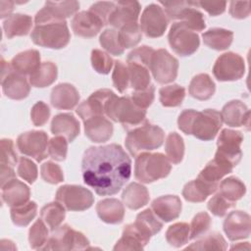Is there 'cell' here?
<instances>
[{
  "label": "cell",
  "instance_id": "1",
  "mask_svg": "<svg viewBox=\"0 0 251 251\" xmlns=\"http://www.w3.org/2000/svg\"><path fill=\"white\" fill-rule=\"evenodd\" d=\"M82 177L100 196L118 193L131 174V161L121 145L91 146L83 154Z\"/></svg>",
  "mask_w": 251,
  "mask_h": 251
},
{
  "label": "cell",
  "instance_id": "2",
  "mask_svg": "<svg viewBox=\"0 0 251 251\" xmlns=\"http://www.w3.org/2000/svg\"><path fill=\"white\" fill-rule=\"evenodd\" d=\"M105 115L116 123H120L126 130H131L146 123V111L137 107L130 97L114 95L108 102Z\"/></svg>",
  "mask_w": 251,
  "mask_h": 251
},
{
  "label": "cell",
  "instance_id": "3",
  "mask_svg": "<svg viewBox=\"0 0 251 251\" xmlns=\"http://www.w3.org/2000/svg\"><path fill=\"white\" fill-rule=\"evenodd\" d=\"M172 170L167 156L162 153L142 152L137 155L134 166V176L143 183H151L169 176Z\"/></svg>",
  "mask_w": 251,
  "mask_h": 251
},
{
  "label": "cell",
  "instance_id": "4",
  "mask_svg": "<svg viewBox=\"0 0 251 251\" xmlns=\"http://www.w3.org/2000/svg\"><path fill=\"white\" fill-rule=\"evenodd\" d=\"M163 129L148 122L129 130L126 138V147L131 156L135 157L144 151L159 148L164 141Z\"/></svg>",
  "mask_w": 251,
  "mask_h": 251
},
{
  "label": "cell",
  "instance_id": "5",
  "mask_svg": "<svg viewBox=\"0 0 251 251\" xmlns=\"http://www.w3.org/2000/svg\"><path fill=\"white\" fill-rule=\"evenodd\" d=\"M165 8L168 20L179 21L193 31H201L206 27L203 14L196 9L197 1H160Z\"/></svg>",
  "mask_w": 251,
  "mask_h": 251
},
{
  "label": "cell",
  "instance_id": "6",
  "mask_svg": "<svg viewBox=\"0 0 251 251\" xmlns=\"http://www.w3.org/2000/svg\"><path fill=\"white\" fill-rule=\"evenodd\" d=\"M32 42L41 47L61 49L68 45L71 34L66 21L35 25L31 31Z\"/></svg>",
  "mask_w": 251,
  "mask_h": 251
},
{
  "label": "cell",
  "instance_id": "7",
  "mask_svg": "<svg viewBox=\"0 0 251 251\" xmlns=\"http://www.w3.org/2000/svg\"><path fill=\"white\" fill-rule=\"evenodd\" d=\"M88 245L89 241L83 233L63 225L52 231L42 250H82Z\"/></svg>",
  "mask_w": 251,
  "mask_h": 251
},
{
  "label": "cell",
  "instance_id": "8",
  "mask_svg": "<svg viewBox=\"0 0 251 251\" xmlns=\"http://www.w3.org/2000/svg\"><path fill=\"white\" fill-rule=\"evenodd\" d=\"M168 40L171 48L179 56H190L199 47V35L180 22H175L169 31Z\"/></svg>",
  "mask_w": 251,
  "mask_h": 251
},
{
  "label": "cell",
  "instance_id": "9",
  "mask_svg": "<svg viewBox=\"0 0 251 251\" xmlns=\"http://www.w3.org/2000/svg\"><path fill=\"white\" fill-rule=\"evenodd\" d=\"M221 113L214 109L195 111L190 125L189 134L204 141L212 140L216 137L222 126Z\"/></svg>",
  "mask_w": 251,
  "mask_h": 251
},
{
  "label": "cell",
  "instance_id": "10",
  "mask_svg": "<svg viewBox=\"0 0 251 251\" xmlns=\"http://www.w3.org/2000/svg\"><path fill=\"white\" fill-rule=\"evenodd\" d=\"M55 198L69 211L87 210L94 202V196L89 189L75 184H65L59 187Z\"/></svg>",
  "mask_w": 251,
  "mask_h": 251
},
{
  "label": "cell",
  "instance_id": "11",
  "mask_svg": "<svg viewBox=\"0 0 251 251\" xmlns=\"http://www.w3.org/2000/svg\"><path fill=\"white\" fill-rule=\"evenodd\" d=\"M149 70L158 83H170L177 76L178 61L166 49H158L151 57Z\"/></svg>",
  "mask_w": 251,
  "mask_h": 251
},
{
  "label": "cell",
  "instance_id": "12",
  "mask_svg": "<svg viewBox=\"0 0 251 251\" xmlns=\"http://www.w3.org/2000/svg\"><path fill=\"white\" fill-rule=\"evenodd\" d=\"M243 141V134L238 130L224 128L217 141V152L215 157L221 158L235 167L242 157L240 145Z\"/></svg>",
  "mask_w": 251,
  "mask_h": 251
},
{
  "label": "cell",
  "instance_id": "13",
  "mask_svg": "<svg viewBox=\"0 0 251 251\" xmlns=\"http://www.w3.org/2000/svg\"><path fill=\"white\" fill-rule=\"evenodd\" d=\"M245 73L243 58L233 52L222 54L214 64L213 74L219 81H234L240 79Z\"/></svg>",
  "mask_w": 251,
  "mask_h": 251
},
{
  "label": "cell",
  "instance_id": "14",
  "mask_svg": "<svg viewBox=\"0 0 251 251\" xmlns=\"http://www.w3.org/2000/svg\"><path fill=\"white\" fill-rule=\"evenodd\" d=\"M48 135L45 131L30 130L19 135L17 147L22 154L29 156L37 162H41L48 155Z\"/></svg>",
  "mask_w": 251,
  "mask_h": 251
},
{
  "label": "cell",
  "instance_id": "15",
  "mask_svg": "<svg viewBox=\"0 0 251 251\" xmlns=\"http://www.w3.org/2000/svg\"><path fill=\"white\" fill-rule=\"evenodd\" d=\"M169 20L164 9L157 4L146 6L140 18V29L150 38L162 36L167 27Z\"/></svg>",
  "mask_w": 251,
  "mask_h": 251
},
{
  "label": "cell",
  "instance_id": "16",
  "mask_svg": "<svg viewBox=\"0 0 251 251\" xmlns=\"http://www.w3.org/2000/svg\"><path fill=\"white\" fill-rule=\"evenodd\" d=\"M78 9L79 2L77 1H47L44 7L36 13L34 23L35 25H40L50 22L66 21L67 18L75 14Z\"/></svg>",
  "mask_w": 251,
  "mask_h": 251
},
{
  "label": "cell",
  "instance_id": "17",
  "mask_svg": "<svg viewBox=\"0 0 251 251\" xmlns=\"http://www.w3.org/2000/svg\"><path fill=\"white\" fill-rule=\"evenodd\" d=\"M223 228L230 241L247 238L251 232V218L243 211L230 212L224 221Z\"/></svg>",
  "mask_w": 251,
  "mask_h": 251
},
{
  "label": "cell",
  "instance_id": "18",
  "mask_svg": "<svg viewBox=\"0 0 251 251\" xmlns=\"http://www.w3.org/2000/svg\"><path fill=\"white\" fill-rule=\"evenodd\" d=\"M116 95L110 89H99L93 92L87 100L83 101L76 109V114L83 120H87L95 116H103L106 106L111 98Z\"/></svg>",
  "mask_w": 251,
  "mask_h": 251
},
{
  "label": "cell",
  "instance_id": "19",
  "mask_svg": "<svg viewBox=\"0 0 251 251\" xmlns=\"http://www.w3.org/2000/svg\"><path fill=\"white\" fill-rule=\"evenodd\" d=\"M140 9V4L137 1H118L109 18L108 25L121 28L126 25L136 23Z\"/></svg>",
  "mask_w": 251,
  "mask_h": 251
},
{
  "label": "cell",
  "instance_id": "20",
  "mask_svg": "<svg viewBox=\"0 0 251 251\" xmlns=\"http://www.w3.org/2000/svg\"><path fill=\"white\" fill-rule=\"evenodd\" d=\"M222 122L229 126H247L250 124V111L240 100L227 102L221 112Z\"/></svg>",
  "mask_w": 251,
  "mask_h": 251
},
{
  "label": "cell",
  "instance_id": "21",
  "mask_svg": "<svg viewBox=\"0 0 251 251\" xmlns=\"http://www.w3.org/2000/svg\"><path fill=\"white\" fill-rule=\"evenodd\" d=\"M103 23L90 11L76 13L72 20V28L75 35L81 37H93L99 33Z\"/></svg>",
  "mask_w": 251,
  "mask_h": 251
},
{
  "label": "cell",
  "instance_id": "22",
  "mask_svg": "<svg viewBox=\"0 0 251 251\" xmlns=\"http://www.w3.org/2000/svg\"><path fill=\"white\" fill-rule=\"evenodd\" d=\"M151 209L163 222H172L180 215L181 201L176 195H164L152 202Z\"/></svg>",
  "mask_w": 251,
  "mask_h": 251
},
{
  "label": "cell",
  "instance_id": "23",
  "mask_svg": "<svg viewBox=\"0 0 251 251\" xmlns=\"http://www.w3.org/2000/svg\"><path fill=\"white\" fill-rule=\"evenodd\" d=\"M84 122L85 135L95 143L108 141L113 134V124L103 116L91 117Z\"/></svg>",
  "mask_w": 251,
  "mask_h": 251
},
{
  "label": "cell",
  "instance_id": "24",
  "mask_svg": "<svg viewBox=\"0 0 251 251\" xmlns=\"http://www.w3.org/2000/svg\"><path fill=\"white\" fill-rule=\"evenodd\" d=\"M50 100L56 109L72 110L79 101V93L73 84L60 83L52 89Z\"/></svg>",
  "mask_w": 251,
  "mask_h": 251
},
{
  "label": "cell",
  "instance_id": "25",
  "mask_svg": "<svg viewBox=\"0 0 251 251\" xmlns=\"http://www.w3.org/2000/svg\"><path fill=\"white\" fill-rule=\"evenodd\" d=\"M150 236L143 233L134 223L124 227L122 237L117 241L114 250H142L149 242Z\"/></svg>",
  "mask_w": 251,
  "mask_h": 251
},
{
  "label": "cell",
  "instance_id": "26",
  "mask_svg": "<svg viewBox=\"0 0 251 251\" xmlns=\"http://www.w3.org/2000/svg\"><path fill=\"white\" fill-rule=\"evenodd\" d=\"M2 201L9 207H17L28 202L30 190L28 186L16 177L6 182L2 187Z\"/></svg>",
  "mask_w": 251,
  "mask_h": 251
},
{
  "label": "cell",
  "instance_id": "27",
  "mask_svg": "<svg viewBox=\"0 0 251 251\" xmlns=\"http://www.w3.org/2000/svg\"><path fill=\"white\" fill-rule=\"evenodd\" d=\"M3 93L10 99L22 100L28 96L30 86L25 75L16 73L14 70L1 80Z\"/></svg>",
  "mask_w": 251,
  "mask_h": 251
},
{
  "label": "cell",
  "instance_id": "28",
  "mask_svg": "<svg viewBox=\"0 0 251 251\" xmlns=\"http://www.w3.org/2000/svg\"><path fill=\"white\" fill-rule=\"evenodd\" d=\"M51 131L55 135L64 136L68 142H72L79 134L78 121L73 114L62 113L56 115L51 122Z\"/></svg>",
  "mask_w": 251,
  "mask_h": 251
},
{
  "label": "cell",
  "instance_id": "29",
  "mask_svg": "<svg viewBox=\"0 0 251 251\" xmlns=\"http://www.w3.org/2000/svg\"><path fill=\"white\" fill-rule=\"evenodd\" d=\"M96 212L100 220L111 225L122 223L125 217L124 205L116 198L100 200L96 205Z\"/></svg>",
  "mask_w": 251,
  "mask_h": 251
},
{
  "label": "cell",
  "instance_id": "30",
  "mask_svg": "<svg viewBox=\"0 0 251 251\" xmlns=\"http://www.w3.org/2000/svg\"><path fill=\"white\" fill-rule=\"evenodd\" d=\"M218 187L219 184L208 183L197 177L184 185L182 189V196L188 202L199 203L205 201L209 195L218 189Z\"/></svg>",
  "mask_w": 251,
  "mask_h": 251
},
{
  "label": "cell",
  "instance_id": "31",
  "mask_svg": "<svg viewBox=\"0 0 251 251\" xmlns=\"http://www.w3.org/2000/svg\"><path fill=\"white\" fill-rule=\"evenodd\" d=\"M12 69L23 75H31L40 66V54L35 49H28L17 54L10 62Z\"/></svg>",
  "mask_w": 251,
  "mask_h": 251
},
{
  "label": "cell",
  "instance_id": "32",
  "mask_svg": "<svg viewBox=\"0 0 251 251\" xmlns=\"http://www.w3.org/2000/svg\"><path fill=\"white\" fill-rule=\"evenodd\" d=\"M233 166L228 162L215 157L210 161L198 175V178L212 184H219V181L227 174L231 173Z\"/></svg>",
  "mask_w": 251,
  "mask_h": 251
},
{
  "label": "cell",
  "instance_id": "33",
  "mask_svg": "<svg viewBox=\"0 0 251 251\" xmlns=\"http://www.w3.org/2000/svg\"><path fill=\"white\" fill-rule=\"evenodd\" d=\"M150 196L147 188L140 183L131 182L123 191L122 200L130 210H138L149 202Z\"/></svg>",
  "mask_w": 251,
  "mask_h": 251
},
{
  "label": "cell",
  "instance_id": "34",
  "mask_svg": "<svg viewBox=\"0 0 251 251\" xmlns=\"http://www.w3.org/2000/svg\"><path fill=\"white\" fill-rule=\"evenodd\" d=\"M32 25V19L28 15L14 14L8 17L3 23L4 33L7 38L26 35Z\"/></svg>",
  "mask_w": 251,
  "mask_h": 251
},
{
  "label": "cell",
  "instance_id": "35",
  "mask_svg": "<svg viewBox=\"0 0 251 251\" xmlns=\"http://www.w3.org/2000/svg\"><path fill=\"white\" fill-rule=\"evenodd\" d=\"M127 70L129 75V84L134 90H143L151 84L149 67L146 64L127 60Z\"/></svg>",
  "mask_w": 251,
  "mask_h": 251
},
{
  "label": "cell",
  "instance_id": "36",
  "mask_svg": "<svg viewBox=\"0 0 251 251\" xmlns=\"http://www.w3.org/2000/svg\"><path fill=\"white\" fill-rule=\"evenodd\" d=\"M215 90H216L215 82L207 74L196 75L191 79L188 87L190 96L202 101L210 99L214 95Z\"/></svg>",
  "mask_w": 251,
  "mask_h": 251
},
{
  "label": "cell",
  "instance_id": "37",
  "mask_svg": "<svg viewBox=\"0 0 251 251\" xmlns=\"http://www.w3.org/2000/svg\"><path fill=\"white\" fill-rule=\"evenodd\" d=\"M203 42L208 47L215 50L227 49L233 39V32L225 28H210L202 34Z\"/></svg>",
  "mask_w": 251,
  "mask_h": 251
},
{
  "label": "cell",
  "instance_id": "38",
  "mask_svg": "<svg viewBox=\"0 0 251 251\" xmlns=\"http://www.w3.org/2000/svg\"><path fill=\"white\" fill-rule=\"evenodd\" d=\"M57 66L52 62H43L29 75V83L34 87L43 88L51 85L57 79Z\"/></svg>",
  "mask_w": 251,
  "mask_h": 251
},
{
  "label": "cell",
  "instance_id": "39",
  "mask_svg": "<svg viewBox=\"0 0 251 251\" xmlns=\"http://www.w3.org/2000/svg\"><path fill=\"white\" fill-rule=\"evenodd\" d=\"M40 216L49 229L53 231L60 226L66 217L65 207L58 201L48 203L41 208Z\"/></svg>",
  "mask_w": 251,
  "mask_h": 251
},
{
  "label": "cell",
  "instance_id": "40",
  "mask_svg": "<svg viewBox=\"0 0 251 251\" xmlns=\"http://www.w3.org/2000/svg\"><path fill=\"white\" fill-rule=\"evenodd\" d=\"M134 224L143 233L150 237L158 233L163 227V223L154 214L152 209H145L140 212L136 216Z\"/></svg>",
  "mask_w": 251,
  "mask_h": 251
},
{
  "label": "cell",
  "instance_id": "41",
  "mask_svg": "<svg viewBox=\"0 0 251 251\" xmlns=\"http://www.w3.org/2000/svg\"><path fill=\"white\" fill-rule=\"evenodd\" d=\"M220 193L231 202L241 199L246 193L245 184L235 176H229L222 180L220 184Z\"/></svg>",
  "mask_w": 251,
  "mask_h": 251
},
{
  "label": "cell",
  "instance_id": "42",
  "mask_svg": "<svg viewBox=\"0 0 251 251\" xmlns=\"http://www.w3.org/2000/svg\"><path fill=\"white\" fill-rule=\"evenodd\" d=\"M37 205L33 201H28L23 205L11 208V219L18 226H26L36 216Z\"/></svg>",
  "mask_w": 251,
  "mask_h": 251
},
{
  "label": "cell",
  "instance_id": "43",
  "mask_svg": "<svg viewBox=\"0 0 251 251\" xmlns=\"http://www.w3.org/2000/svg\"><path fill=\"white\" fill-rule=\"evenodd\" d=\"M227 248L226 241L223 237V235L217 231H213L203 238L195 241L194 243L187 246L186 250H197V251H205V250H226Z\"/></svg>",
  "mask_w": 251,
  "mask_h": 251
},
{
  "label": "cell",
  "instance_id": "44",
  "mask_svg": "<svg viewBox=\"0 0 251 251\" xmlns=\"http://www.w3.org/2000/svg\"><path fill=\"white\" fill-rule=\"evenodd\" d=\"M167 158L174 165L179 164L184 156V142L182 137L176 132H171L167 136L165 143Z\"/></svg>",
  "mask_w": 251,
  "mask_h": 251
},
{
  "label": "cell",
  "instance_id": "45",
  "mask_svg": "<svg viewBox=\"0 0 251 251\" xmlns=\"http://www.w3.org/2000/svg\"><path fill=\"white\" fill-rule=\"evenodd\" d=\"M160 102L164 107H178L181 105L184 96V87L178 84H171L160 88Z\"/></svg>",
  "mask_w": 251,
  "mask_h": 251
},
{
  "label": "cell",
  "instance_id": "46",
  "mask_svg": "<svg viewBox=\"0 0 251 251\" xmlns=\"http://www.w3.org/2000/svg\"><path fill=\"white\" fill-rule=\"evenodd\" d=\"M189 226L186 223H176L169 226L166 231L168 243L174 247H181L188 242Z\"/></svg>",
  "mask_w": 251,
  "mask_h": 251
},
{
  "label": "cell",
  "instance_id": "47",
  "mask_svg": "<svg viewBox=\"0 0 251 251\" xmlns=\"http://www.w3.org/2000/svg\"><path fill=\"white\" fill-rule=\"evenodd\" d=\"M48 226L42 219H38L28 230V242L32 249L42 250L48 241Z\"/></svg>",
  "mask_w": 251,
  "mask_h": 251
},
{
  "label": "cell",
  "instance_id": "48",
  "mask_svg": "<svg viewBox=\"0 0 251 251\" xmlns=\"http://www.w3.org/2000/svg\"><path fill=\"white\" fill-rule=\"evenodd\" d=\"M119 40L122 47L125 49L136 46L141 40V29L137 23L126 25L120 28Z\"/></svg>",
  "mask_w": 251,
  "mask_h": 251
},
{
  "label": "cell",
  "instance_id": "49",
  "mask_svg": "<svg viewBox=\"0 0 251 251\" xmlns=\"http://www.w3.org/2000/svg\"><path fill=\"white\" fill-rule=\"evenodd\" d=\"M118 34V30H116L115 28H106L99 37L100 45L108 53L115 56L122 55L125 50L120 43Z\"/></svg>",
  "mask_w": 251,
  "mask_h": 251
},
{
  "label": "cell",
  "instance_id": "50",
  "mask_svg": "<svg viewBox=\"0 0 251 251\" xmlns=\"http://www.w3.org/2000/svg\"><path fill=\"white\" fill-rule=\"evenodd\" d=\"M212 225L211 217L206 212H200L194 216L189 226V239L199 238L204 235Z\"/></svg>",
  "mask_w": 251,
  "mask_h": 251
},
{
  "label": "cell",
  "instance_id": "51",
  "mask_svg": "<svg viewBox=\"0 0 251 251\" xmlns=\"http://www.w3.org/2000/svg\"><path fill=\"white\" fill-rule=\"evenodd\" d=\"M113 59L106 53L99 49H93L91 52V65L92 68L102 75L110 73L113 67Z\"/></svg>",
  "mask_w": 251,
  "mask_h": 251
},
{
  "label": "cell",
  "instance_id": "52",
  "mask_svg": "<svg viewBox=\"0 0 251 251\" xmlns=\"http://www.w3.org/2000/svg\"><path fill=\"white\" fill-rule=\"evenodd\" d=\"M114 86L119 92L124 93L129 84V75L127 67L122 61L115 62V68L112 75Z\"/></svg>",
  "mask_w": 251,
  "mask_h": 251
},
{
  "label": "cell",
  "instance_id": "53",
  "mask_svg": "<svg viewBox=\"0 0 251 251\" xmlns=\"http://www.w3.org/2000/svg\"><path fill=\"white\" fill-rule=\"evenodd\" d=\"M68 140L61 135L51 138L48 142V154L55 161L62 162L67 157Z\"/></svg>",
  "mask_w": 251,
  "mask_h": 251
},
{
  "label": "cell",
  "instance_id": "54",
  "mask_svg": "<svg viewBox=\"0 0 251 251\" xmlns=\"http://www.w3.org/2000/svg\"><path fill=\"white\" fill-rule=\"evenodd\" d=\"M40 175L44 181L51 184H57L64 180V174L60 166L51 161L41 165Z\"/></svg>",
  "mask_w": 251,
  "mask_h": 251
},
{
  "label": "cell",
  "instance_id": "55",
  "mask_svg": "<svg viewBox=\"0 0 251 251\" xmlns=\"http://www.w3.org/2000/svg\"><path fill=\"white\" fill-rule=\"evenodd\" d=\"M235 206V202H231L225 198L220 192L215 194L208 202V210L217 217H224L226 212Z\"/></svg>",
  "mask_w": 251,
  "mask_h": 251
},
{
  "label": "cell",
  "instance_id": "56",
  "mask_svg": "<svg viewBox=\"0 0 251 251\" xmlns=\"http://www.w3.org/2000/svg\"><path fill=\"white\" fill-rule=\"evenodd\" d=\"M17 173L28 183H33L37 178V167L35 163L25 157H21L19 159Z\"/></svg>",
  "mask_w": 251,
  "mask_h": 251
},
{
  "label": "cell",
  "instance_id": "57",
  "mask_svg": "<svg viewBox=\"0 0 251 251\" xmlns=\"http://www.w3.org/2000/svg\"><path fill=\"white\" fill-rule=\"evenodd\" d=\"M1 147V166L13 167L18 162V155L15 151L14 143L12 139L3 138L0 142Z\"/></svg>",
  "mask_w": 251,
  "mask_h": 251
},
{
  "label": "cell",
  "instance_id": "58",
  "mask_svg": "<svg viewBox=\"0 0 251 251\" xmlns=\"http://www.w3.org/2000/svg\"><path fill=\"white\" fill-rule=\"evenodd\" d=\"M155 87L153 84H150L147 88L143 90H135L131 94L132 102L139 108L146 110L154 101Z\"/></svg>",
  "mask_w": 251,
  "mask_h": 251
},
{
  "label": "cell",
  "instance_id": "59",
  "mask_svg": "<svg viewBox=\"0 0 251 251\" xmlns=\"http://www.w3.org/2000/svg\"><path fill=\"white\" fill-rule=\"evenodd\" d=\"M50 117V109L47 104L42 101L36 102L30 111L31 122L35 126H42L45 125Z\"/></svg>",
  "mask_w": 251,
  "mask_h": 251
},
{
  "label": "cell",
  "instance_id": "60",
  "mask_svg": "<svg viewBox=\"0 0 251 251\" xmlns=\"http://www.w3.org/2000/svg\"><path fill=\"white\" fill-rule=\"evenodd\" d=\"M116 7L115 2H96L93 5L90 6L89 10L91 13H93L102 23L103 25H108L109 18L114 11Z\"/></svg>",
  "mask_w": 251,
  "mask_h": 251
},
{
  "label": "cell",
  "instance_id": "61",
  "mask_svg": "<svg viewBox=\"0 0 251 251\" xmlns=\"http://www.w3.org/2000/svg\"><path fill=\"white\" fill-rule=\"evenodd\" d=\"M229 14L234 19H246L250 15V2L231 1L229 4Z\"/></svg>",
  "mask_w": 251,
  "mask_h": 251
},
{
  "label": "cell",
  "instance_id": "62",
  "mask_svg": "<svg viewBox=\"0 0 251 251\" xmlns=\"http://www.w3.org/2000/svg\"><path fill=\"white\" fill-rule=\"evenodd\" d=\"M197 5L200 6L202 9H204L209 15L218 16V15H221L225 12L226 2H225V1H222V2L199 1V2H197Z\"/></svg>",
  "mask_w": 251,
  "mask_h": 251
},
{
  "label": "cell",
  "instance_id": "63",
  "mask_svg": "<svg viewBox=\"0 0 251 251\" xmlns=\"http://www.w3.org/2000/svg\"><path fill=\"white\" fill-rule=\"evenodd\" d=\"M0 5H1L0 18L4 19L5 17H8V16L10 17V14L14 10V2L13 1H4V0H2L0 2Z\"/></svg>",
  "mask_w": 251,
  "mask_h": 251
},
{
  "label": "cell",
  "instance_id": "64",
  "mask_svg": "<svg viewBox=\"0 0 251 251\" xmlns=\"http://www.w3.org/2000/svg\"><path fill=\"white\" fill-rule=\"evenodd\" d=\"M230 249L231 250H233V249H249V242H244V243H239L238 245H233Z\"/></svg>",
  "mask_w": 251,
  "mask_h": 251
}]
</instances>
